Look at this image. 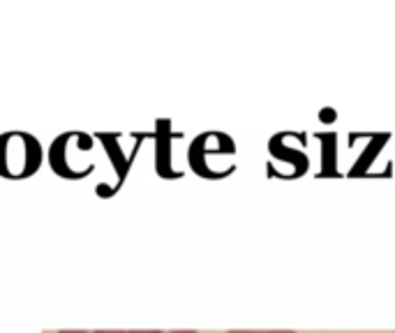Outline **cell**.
Wrapping results in <instances>:
<instances>
[{
    "label": "cell",
    "mask_w": 395,
    "mask_h": 333,
    "mask_svg": "<svg viewBox=\"0 0 395 333\" xmlns=\"http://www.w3.org/2000/svg\"><path fill=\"white\" fill-rule=\"evenodd\" d=\"M128 333H194V331H128Z\"/></svg>",
    "instance_id": "obj_3"
},
{
    "label": "cell",
    "mask_w": 395,
    "mask_h": 333,
    "mask_svg": "<svg viewBox=\"0 0 395 333\" xmlns=\"http://www.w3.org/2000/svg\"><path fill=\"white\" fill-rule=\"evenodd\" d=\"M40 141L26 132H7L0 137V174L7 178H26L40 169Z\"/></svg>",
    "instance_id": "obj_1"
},
{
    "label": "cell",
    "mask_w": 395,
    "mask_h": 333,
    "mask_svg": "<svg viewBox=\"0 0 395 333\" xmlns=\"http://www.w3.org/2000/svg\"><path fill=\"white\" fill-rule=\"evenodd\" d=\"M229 333H294V331H229Z\"/></svg>",
    "instance_id": "obj_4"
},
{
    "label": "cell",
    "mask_w": 395,
    "mask_h": 333,
    "mask_svg": "<svg viewBox=\"0 0 395 333\" xmlns=\"http://www.w3.org/2000/svg\"><path fill=\"white\" fill-rule=\"evenodd\" d=\"M58 333H128V331H58Z\"/></svg>",
    "instance_id": "obj_2"
}]
</instances>
